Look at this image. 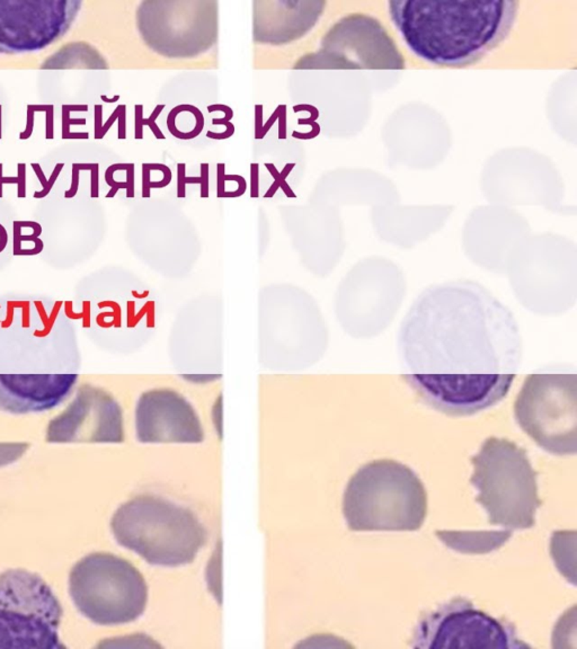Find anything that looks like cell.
Returning a JSON list of instances; mask_svg holds the SVG:
<instances>
[{
	"mask_svg": "<svg viewBox=\"0 0 577 649\" xmlns=\"http://www.w3.org/2000/svg\"><path fill=\"white\" fill-rule=\"evenodd\" d=\"M47 108L48 105H29L27 106V129L20 134V139L27 140L31 138L33 130H34L35 113L36 112H45Z\"/></svg>",
	"mask_w": 577,
	"mask_h": 649,
	"instance_id": "7402d4cb",
	"label": "cell"
},
{
	"mask_svg": "<svg viewBox=\"0 0 577 649\" xmlns=\"http://www.w3.org/2000/svg\"><path fill=\"white\" fill-rule=\"evenodd\" d=\"M0 113H1V106H0Z\"/></svg>",
	"mask_w": 577,
	"mask_h": 649,
	"instance_id": "4316f807",
	"label": "cell"
},
{
	"mask_svg": "<svg viewBox=\"0 0 577 649\" xmlns=\"http://www.w3.org/2000/svg\"><path fill=\"white\" fill-rule=\"evenodd\" d=\"M254 3V40L257 43L282 45L302 38L320 20L325 1H285V8Z\"/></svg>",
	"mask_w": 577,
	"mask_h": 649,
	"instance_id": "2e32d148",
	"label": "cell"
},
{
	"mask_svg": "<svg viewBox=\"0 0 577 649\" xmlns=\"http://www.w3.org/2000/svg\"><path fill=\"white\" fill-rule=\"evenodd\" d=\"M99 164H92L90 171H92V197H96L99 195Z\"/></svg>",
	"mask_w": 577,
	"mask_h": 649,
	"instance_id": "cb8c5ba5",
	"label": "cell"
},
{
	"mask_svg": "<svg viewBox=\"0 0 577 649\" xmlns=\"http://www.w3.org/2000/svg\"><path fill=\"white\" fill-rule=\"evenodd\" d=\"M439 539L450 549L462 554H490L505 545L512 536V530L502 531H441L435 532Z\"/></svg>",
	"mask_w": 577,
	"mask_h": 649,
	"instance_id": "e0dca14e",
	"label": "cell"
},
{
	"mask_svg": "<svg viewBox=\"0 0 577 649\" xmlns=\"http://www.w3.org/2000/svg\"><path fill=\"white\" fill-rule=\"evenodd\" d=\"M18 175L16 177H5L3 175V164L0 162V197H3V184H16L17 197L20 199L27 197V164L21 162L17 165Z\"/></svg>",
	"mask_w": 577,
	"mask_h": 649,
	"instance_id": "d6986e66",
	"label": "cell"
},
{
	"mask_svg": "<svg viewBox=\"0 0 577 649\" xmlns=\"http://www.w3.org/2000/svg\"><path fill=\"white\" fill-rule=\"evenodd\" d=\"M141 38L166 58L187 59L213 47L218 38L215 1H145L136 10Z\"/></svg>",
	"mask_w": 577,
	"mask_h": 649,
	"instance_id": "30bf717a",
	"label": "cell"
},
{
	"mask_svg": "<svg viewBox=\"0 0 577 649\" xmlns=\"http://www.w3.org/2000/svg\"><path fill=\"white\" fill-rule=\"evenodd\" d=\"M298 68L404 70L405 59L383 24L366 14L337 20L324 35L320 51L299 61Z\"/></svg>",
	"mask_w": 577,
	"mask_h": 649,
	"instance_id": "8fae6325",
	"label": "cell"
},
{
	"mask_svg": "<svg viewBox=\"0 0 577 649\" xmlns=\"http://www.w3.org/2000/svg\"><path fill=\"white\" fill-rule=\"evenodd\" d=\"M53 105H48L47 110V139H53Z\"/></svg>",
	"mask_w": 577,
	"mask_h": 649,
	"instance_id": "d4e9b609",
	"label": "cell"
},
{
	"mask_svg": "<svg viewBox=\"0 0 577 649\" xmlns=\"http://www.w3.org/2000/svg\"><path fill=\"white\" fill-rule=\"evenodd\" d=\"M470 484L478 490L476 501L487 512L490 525L525 530L536 525L543 501L538 476L525 449L508 438L490 436L471 458Z\"/></svg>",
	"mask_w": 577,
	"mask_h": 649,
	"instance_id": "5b68a950",
	"label": "cell"
},
{
	"mask_svg": "<svg viewBox=\"0 0 577 649\" xmlns=\"http://www.w3.org/2000/svg\"><path fill=\"white\" fill-rule=\"evenodd\" d=\"M102 99L104 101H108V103H113V101H116L119 99V96H115L113 99H108L106 96L102 95Z\"/></svg>",
	"mask_w": 577,
	"mask_h": 649,
	"instance_id": "484cf974",
	"label": "cell"
},
{
	"mask_svg": "<svg viewBox=\"0 0 577 649\" xmlns=\"http://www.w3.org/2000/svg\"><path fill=\"white\" fill-rule=\"evenodd\" d=\"M47 440L52 443L123 442L122 408L103 389L84 385L68 408L50 422Z\"/></svg>",
	"mask_w": 577,
	"mask_h": 649,
	"instance_id": "4fadbf2b",
	"label": "cell"
},
{
	"mask_svg": "<svg viewBox=\"0 0 577 649\" xmlns=\"http://www.w3.org/2000/svg\"><path fill=\"white\" fill-rule=\"evenodd\" d=\"M69 592L79 612L102 626L131 622L143 615L148 586L130 562L108 552H94L70 571Z\"/></svg>",
	"mask_w": 577,
	"mask_h": 649,
	"instance_id": "8992f818",
	"label": "cell"
},
{
	"mask_svg": "<svg viewBox=\"0 0 577 649\" xmlns=\"http://www.w3.org/2000/svg\"><path fill=\"white\" fill-rule=\"evenodd\" d=\"M413 648L530 649L520 639L513 623L492 617L473 601L455 597L425 612L413 630Z\"/></svg>",
	"mask_w": 577,
	"mask_h": 649,
	"instance_id": "9c48e42d",
	"label": "cell"
},
{
	"mask_svg": "<svg viewBox=\"0 0 577 649\" xmlns=\"http://www.w3.org/2000/svg\"><path fill=\"white\" fill-rule=\"evenodd\" d=\"M516 0H392L388 12L411 52L439 67L478 64L508 38Z\"/></svg>",
	"mask_w": 577,
	"mask_h": 649,
	"instance_id": "7a4b0ae2",
	"label": "cell"
},
{
	"mask_svg": "<svg viewBox=\"0 0 577 649\" xmlns=\"http://www.w3.org/2000/svg\"><path fill=\"white\" fill-rule=\"evenodd\" d=\"M82 171L80 169V165L79 162H75L73 165V178H71V186L70 189L68 190L66 193H64V197L70 199V197H75L77 194V191H78L79 187V173Z\"/></svg>",
	"mask_w": 577,
	"mask_h": 649,
	"instance_id": "603a6c76",
	"label": "cell"
},
{
	"mask_svg": "<svg viewBox=\"0 0 577 649\" xmlns=\"http://www.w3.org/2000/svg\"><path fill=\"white\" fill-rule=\"evenodd\" d=\"M136 438L143 443H200L204 431L194 407L173 389L147 390L136 407Z\"/></svg>",
	"mask_w": 577,
	"mask_h": 649,
	"instance_id": "5bb4252c",
	"label": "cell"
},
{
	"mask_svg": "<svg viewBox=\"0 0 577 649\" xmlns=\"http://www.w3.org/2000/svg\"><path fill=\"white\" fill-rule=\"evenodd\" d=\"M77 380V374H0V411H50L69 397Z\"/></svg>",
	"mask_w": 577,
	"mask_h": 649,
	"instance_id": "9a60e30c",
	"label": "cell"
},
{
	"mask_svg": "<svg viewBox=\"0 0 577 649\" xmlns=\"http://www.w3.org/2000/svg\"><path fill=\"white\" fill-rule=\"evenodd\" d=\"M80 0H0V55L40 52L64 38Z\"/></svg>",
	"mask_w": 577,
	"mask_h": 649,
	"instance_id": "7c38bea8",
	"label": "cell"
},
{
	"mask_svg": "<svg viewBox=\"0 0 577 649\" xmlns=\"http://www.w3.org/2000/svg\"><path fill=\"white\" fill-rule=\"evenodd\" d=\"M71 110H82L87 112V105H64L62 106V139H87L88 132L84 134H70V124L77 123L78 121H71L70 120V112Z\"/></svg>",
	"mask_w": 577,
	"mask_h": 649,
	"instance_id": "ffe728a7",
	"label": "cell"
},
{
	"mask_svg": "<svg viewBox=\"0 0 577 649\" xmlns=\"http://www.w3.org/2000/svg\"><path fill=\"white\" fill-rule=\"evenodd\" d=\"M62 604L38 575L9 569L0 575V648L62 649Z\"/></svg>",
	"mask_w": 577,
	"mask_h": 649,
	"instance_id": "52a82bcc",
	"label": "cell"
},
{
	"mask_svg": "<svg viewBox=\"0 0 577 649\" xmlns=\"http://www.w3.org/2000/svg\"><path fill=\"white\" fill-rule=\"evenodd\" d=\"M343 514L352 531L420 530L427 514V490L406 464L371 461L348 480Z\"/></svg>",
	"mask_w": 577,
	"mask_h": 649,
	"instance_id": "3957f363",
	"label": "cell"
},
{
	"mask_svg": "<svg viewBox=\"0 0 577 649\" xmlns=\"http://www.w3.org/2000/svg\"><path fill=\"white\" fill-rule=\"evenodd\" d=\"M27 446V444H0V466L14 462L25 452Z\"/></svg>",
	"mask_w": 577,
	"mask_h": 649,
	"instance_id": "44dd1931",
	"label": "cell"
},
{
	"mask_svg": "<svg viewBox=\"0 0 577 649\" xmlns=\"http://www.w3.org/2000/svg\"><path fill=\"white\" fill-rule=\"evenodd\" d=\"M514 416L523 432L546 452H577L576 374H530L520 390Z\"/></svg>",
	"mask_w": 577,
	"mask_h": 649,
	"instance_id": "ba28073f",
	"label": "cell"
},
{
	"mask_svg": "<svg viewBox=\"0 0 577 649\" xmlns=\"http://www.w3.org/2000/svg\"><path fill=\"white\" fill-rule=\"evenodd\" d=\"M31 167H32L35 175H36V177H38L42 185L41 191L35 192L34 197L35 199H43V197H47L50 192H51V190H52L53 185H55V182L58 180L59 175H60L62 169H64V162H58V164L55 165V171H52V174L50 176L49 180H48L45 175H44L40 164H38V162H32V164H31Z\"/></svg>",
	"mask_w": 577,
	"mask_h": 649,
	"instance_id": "ac0fdd59",
	"label": "cell"
},
{
	"mask_svg": "<svg viewBox=\"0 0 577 649\" xmlns=\"http://www.w3.org/2000/svg\"><path fill=\"white\" fill-rule=\"evenodd\" d=\"M404 381L431 408L471 416L502 401L522 359L518 322L482 284L427 287L398 334Z\"/></svg>",
	"mask_w": 577,
	"mask_h": 649,
	"instance_id": "6da1fadb",
	"label": "cell"
},
{
	"mask_svg": "<svg viewBox=\"0 0 577 649\" xmlns=\"http://www.w3.org/2000/svg\"><path fill=\"white\" fill-rule=\"evenodd\" d=\"M111 529L120 545L151 565H185L208 540V531L187 507L160 496L138 495L115 511Z\"/></svg>",
	"mask_w": 577,
	"mask_h": 649,
	"instance_id": "277c9868",
	"label": "cell"
}]
</instances>
